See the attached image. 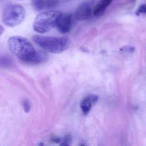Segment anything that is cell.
Segmentation results:
<instances>
[{
	"label": "cell",
	"instance_id": "cell-13",
	"mask_svg": "<svg viewBox=\"0 0 146 146\" xmlns=\"http://www.w3.org/2000/svg\"><path fill=\"white\" fill-rule=\"evenodd\" d=\"M22 106L25 113L29 112L30 109H31V103L29 102V101H28V100H24V101L22 102Z\"/></svg>",
	"mask_w": 146,
	"mask_h": 146
},
{
	"label": "cell",
	"instance_id": "cell-12",
	"mask_svg": "<svg viewBox=\"0 0 146 146\" xmlns=\"http://www.w3.org/2000/svg\"><path fill=\"white\" fill-rule=\"evenodd\" d=\"M71 141H72V138L70 135H66L64 137L63 142L61 143V145H70L71 144Z\"/></svg>",
	"mask_w": 146,
	"mask_h": 146
},
{
	"label": "cell",
	"instance_id": "cell-1",
	"mask_svg": "<svg viewBox=\"0 0 146 146\" xmlns=\"http://www.w3.org/2000/svg\"><path fill=\"white\" fill-rule=\"evenodd\" d=\"M10 51L21 61L29 64H39L47 59V54L42 51H36L34 46L27 38L14 36L8 39Z\"/></svg>",
	"mask_w": 146,
	"mask_h": 146
},
{
	"label": "cell",
	"instance_id": "cell-15",
	"mask_svg": "<svg viewBox=\"0 0 146 146\" xmlns=\"http://www.w3.org/2000/svg\"><path fill=\"white\" fill-rule=\"evenodd\" d=\"M141 14H146V4H143L138 8L136 11V15L139 16Z\"/></svg>",
	"mask_w": 146,
	"mask_h": 146
},
{
	"label": "cell",
	"instance_id": "cell-5",
	"mask_svg": "<svg viewBox=\"0 0 146 146\" xmlns=\"http://www.w3.org/2000/svg\"><path fill=\"white\" fill-rule=\"evenodd\" d=\"M91 5L90 3L85 2L78 6L75 12L76 19L78 21H85L91 17Z\"/></svg>",
	"mask_w": 146,
	"mask_h": 146
},
{
	"label": "cell",
	"instance_id": "cell-8",
	"mask_svg": "<svg viewBox=\"0 0 146 146\" xmlns=\"http://www.w3.org/2000/svg\"><path fill=\"white\" fill-rule=\"evenodd\" d=\"M112 1L113 0H101L100 1L94 8V15L95 17H100L102 15Z\"/></svg>",
	"mask_w": 146,
	"mask_h": 146
},
{
	"label": "cell",
	"instance_id": "cell-2",
	"mask_svg": "<svg viewBox=\"0 0 146 146\" xmlns=\"http://www.w3.org/2000/svg\"><path fill=\"white\" fill-rule=\"evenodd\" d=\"M33 41L41 48L51 54H60L68 49L70 46V40L66 37L44 36L35 35Z\"/></svg>",
	"mask_w": 146,
	"mask_h": 146
},
{
	"label": "cell",
	"instance_id": "cell-9",
	"mask_svg": "<svg viewBox=\"0 0 146 146\" xmlns=\"http://www.w3.org/2000/svg\"><path fill=\"white\" fill-rule=\"evenodd\" d=\"M12 65V61L8 56H0V67L1 68H9Z\"/></svg>",
	"mask_w": 146,
	"mask_h": 146
},
{
	"label": "cell",
	"instance_id": "cell-4",
	"mask_svg": "<svg viewBox=\"0 0 146 146\" xmlns=\"http://www.w3.org/2000/svg\"><path fill=\"white\" fill-rule=\"evenodd\" d=\"M26 11L19 4H9L4 9L2 14V21L6 26L14 27L24 21Z\"/></svg>",
	"mask_w": 146,
	"mask_h": 146
},
{
	"label": "cell",
	"instance_id": "cell-7",
	"mask_svg": "<svg viewBox=\"0 0 146 146\" xmlns=\"http://www.w3.org/2000/svg\"><path fill=\"white\" fill-rule=\"evenodd\" d=\"M98 96L96 95H90L86 97L81 103V108L84 115H88L91 111L93 105L98 101Z\"/></svg>",
	"mask_w": 146,
	"mask_h": 146
},
{
	"label": "cell",
	"instance_id": "cell-6",
	"mask_svg": "<svg viewBox=\"0 0 146 146\" xmlns=\"http://www.w3.org/2000/svg\"><path fill=\"white\" fill-rule=\"evenodd\" d=\"M72 24V15L71 14L61 15L57 23L56 27L62 34H66L70 31Z\"/></svg>",
	"mask_w": 146,
	"mask_h": 146
},
{
	"label": "cell",
	"instance_id": "cell-18",
	"mask_svg": "<svg viewBox=\"0 0 146 146\" xmlns=\"http://www.w3.org/2000/svg\"><path fill=\"white\" fill-rule=\"evenodd\" d=\"M18 1H21V0H18Z\"/></svg>",
	"mask_w": 146,
	"mask_h": 146
},
{
	"label": "cell",
	"instance_id": "cell-11",
	"mask_svg": "<svg viewBox=\"0 0 146 146\" xmlns=\"http://www.w3.org/2000/svg\"><path fill=\"white\" fill-rule=\"evenodd\" d=\"M59 0H44L45 9H52L58 5Z\"/></svg>",
	"mask_w": 146,
	"mask_h": 146
},
{
	"label": "cell",
	"instance_id": "cell-17",
	"mask_svg": "<svg viewBox=\"0 0 146 146\" xmlns=\"http://www.w3.org/2000/svg\"><path fill=\"white\" fill-rule=\"evenodd\" d=\"M4 27H3L2 26H1V24H0V36H1V34H3V32H4Z\"/></svg>",
	"mask_w": 146,
	"mask_h": 146
},
{
	"label": "cell",
	"instance_id": "cell-16",
	"mask_svg": "<svg viewBox=\"0 0 146 146\" xmlns=\"http://www.w3.org/2000/svg\"><path fill=\"white\" fill-rule=\"evenodd\" d=\"M51 141H52L53 142L56 143H58L61 142V140L59 138H57V137H54V138H52V139H51Z\"/></svg>",
	"mask_w": 146,
	"mask_h": 146
},
{
	"label": "cell",
	"instance_id": "cell-3",
	"mask_svg": "<svg viewBox=\"0 0 146 146\" xmlns=\"http://www.w3.org/2000/svg\"><path fill=\"white\" fill-rule=\"evenodd\" d=\"M62 15L58 10H48L44 11L36 17L33 24L34 30L40 34L47 32L56 27L60 17Z\"/></svg>",
	"mask_w": 146,
	"mask_h": 146
},
{
	"label": "cell",
	"instance_id": "cell-14",
	"mask_svg": "<svg viewBox=\"0 0 146 146\" xmlns=\"http://www.w3.org/2000/svg\"><path fill=\"white\" fill-rule=\"evenodd\" d=\"M135 48L133 46H124L121 48V51L125 54H132L135 51Z\"/></svg>",
	"mask_w": 146,
	"mask_h": 146
},
{
	"label": "cell",
	"instance_id": "cell-10",
	"mask_svg": "<svg viewBox=\"0 0 146 146\" xmlns=\"http://www.w3.org/2000/svg\"><path fill=\"white\" fill-rule=\"evenodd\" d=\"M33 7L37 11H41L45 9L44 0H31Z\"/></svg>",
	"mask_w": 146,
	"mask_h": 146
}]
</instances>
